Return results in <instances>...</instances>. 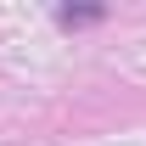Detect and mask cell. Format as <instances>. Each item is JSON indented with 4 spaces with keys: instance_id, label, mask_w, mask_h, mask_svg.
Instances as JSON below:
<instances>
[{
    "instance_id": "6da1fadb",
    "label": "cell",
    "mask_w": 146,
    "mask_h": 146,
    "mask_svg": "<svg viewBox=\"0 0 146 146\" xmlns=\"http://www.w3.org/2000/svg\"><path fill=\"white\" fill-rule=\"evenodd\" d=\"M101 17H107L101 6H62V11H56V23H62V28H79V23H101Z\"/></svg>"
}]
</instances>
